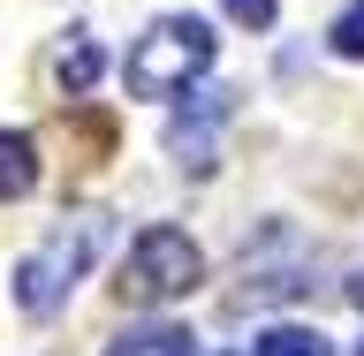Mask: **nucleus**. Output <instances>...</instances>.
<instances>
[{
    "label": "nucleus",
    "instance_id": "f257e3e1",
    "mask_svg": "<svg viewBox=\"0 0 364 356\" xmlns=\"http://www.w3.org/2000/svg\"><path fill=\"white\" fill-rule=\"evenodd\" d=\"M205 68H213V23L159 16V23H144V38H129L122 84H129V99H182Z\"/></svg>",
    "mask_w": 364,
    "mask_h": 356
},
{
    "label": "nucleus",
    "instance_id": "f03ea898",
    "mask_svg": "<svg viewBox=\"0 0 364 356\" xmlns=\"http://www.w3.org/2000/svg\"><path fill=\"white\" fill-rule=\"evenodd\" d=\"M99 235H107V212H68L53 235H46L31 258L16 266V303L23 318H53L76 296V281L91 273V258H99Z\"/></svg>",
    "mask_w": 364,
    "mask_h": 356
},
{
    "label": "nucleus",
    "instance_id": "7ed1b4c3",
    "mask_svg": "<svg viewBox=\"0 0 364 356\" xmlns=\"http://www.w3.org/2000/svg\"><path fill=\"white\" fill-rule=\"evenodd\" d=\"M205 281V250L182 235V227H144L122 258V303H175Z\"/></svg>",
    "mask_w": 364,
    "mask_h": 356
},
{
    "label": "nucleus",
    "instance_id": "20e7f679",
    "mask_svg": "<svg viewBox=\"0 0 364 356\" xmlns=\"http://www.w3.org/2000/svg\"><path fill=\"white\" fill-rule=\"evenodd\" d=\"M190 107H175V122H167V152L190 167V175H213V136H220V122L235 114V91L228 84H198L182 91Z\"/></svg>",
    "mask_w": 364,
    "mask_h": 356
},
{
    "label": "nucleus",
    "instance_id": "39448f33",
    "mask_svg": "<svg viewBox=\"0 0 364 356\" xmlns=\"http://www.w3.org/2000/svg\"><path fill=\"white\" fill-rule=\"evenodd\" d=\"M99 38H91V31H68V45H61V61H53V76H61V91L68 99H84L91 84H99Z\"/></svg>",
    "mask_w": 364,
    "mask_h": 356
},
{
    "label": "nucleus",
    "instance_id": "423d86ee",
    "mask_svg": "<svg viewBox=\"0 0 364 356\" xmlns=\"http://www.w3.org/2000/svg\"><path fill=\"white\" fill-rule=\"evenodd\" d=\"M31 182H38V144H31L23 129H0V205L23 198Z\"/></svg>",
    "mask_w": 364,
    "mask_h": 356
},
{
    "label": "nucleus",
    "instance_id": "0eeeda50",
    "mask_svg": "<svg viewBox=\"0 0 364 356\" xmlns=\"http://www.w3.org/2000/svg\"><path fill=\"white\" fill-rule=\"evenodd\" d=\"M107 356H198L182 326H129V334H114Z\"/></svg>",
    "mask_w": 364,
    "mask_h": 356
},
{
    "label": "nucleus",
    "instance_id": "6e6552de",
    "mask_svg": "<svg viewBox=\"0 0 364 356\" xmlns=\"http://www.w3.org/2000/svg\"><path fill=\"white\" fill-rule=\"evenodd\" d=\"M250 356H334L318 326H266V334L250 341Z\"/></svg>",
    "mask_w": 364,
    "mask_h": 356
},
{
    "label": "nucleus",
    "instance_id": "1a4fd4ad",
    "mask_svg": "<svg viewBox=\"0 0 364 356\" xmlns=\"http://www.w3.org/2000/svg\"><path fill=\"white\" fill-rule=\"evenodd\" d=\"M326 38H334V53H341V61H364V0H349V8H341Z\"/></svg>",
    "mask_w": 364,
    "mask_h": 356
},
{
    "label": "nucleus",
    "instance_id": "9d476101",
    "mask_svg": "<svg viewBox=\"0 0 364 356\" xmlns=\"http://www.w3.org/2000/svg\"><path fill=\"white\" fill-rule=\"evenodd\" d=\"M220 8L243 23V31H273V8H281V0H220Z\"/></svg>",
    "mask_w": 364,
    "mask_h": 356
},
{
    "label": "nucleus",
    "instance_id": "9b49d317",
    "mask_svg": "<svg viewBox=\"0 0 364 356\" xmlns=\"http://www.w3.org/2000/svg\"><path fill=\"white\" fill-rule=\"evenodd\" d=\"M349 296H357V303H364V281H357V288H349Z\"/></svg>",
    "mask_w": 364,
    "mask_h": 356
},
{
    "label": "nucleus",
    "instance_id": "f8f14e48",
    "mask_svg": "<svg viewBox=\"0 0 364 356\" xmlns=\"http://www.w3.org/2000/svg\"><path fill=\"white\" fill-rule=\"evenodd\" d=\"M357 356H364V349H357Z\"/></svg>",
    "mask_w": 364,
    "mask_h": 356
}]
</instances>
